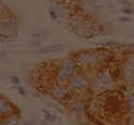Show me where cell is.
Returning a JSON list of instances; mask_svg holds the SVG:
<instances>
[{
  "label": "cell",
  "mask_w": 134,
  "mask_h": 125,
  "mask_svg": "<svg viewBox=\"0 0 134 125\" xmlns=\"http://www.w3.org/2000/svg\"><path fill=\"white\" fill-rule=\"evenodd\" d=\"M32 46H33V47H37V48L42 47V40H38V39H34V40L32 41Z\"/></svg>",
  "instance_id": "26"
},
{
  "label": "cell",
  "mask_w": 134,
  "mask_h": 125,
  "mask_svg": "<svg viewBox=\"0 0 134 125\" xmlns=\"http://www.w3.org/2000/svg\"><path fill=\"white\" fill-rule=\"evenodd\" d=\"M15 106L11 103L10 101L5 96H3L0 93V120L4 118L5 116H10V114H15Z\"/></svg>",
  "instance_id": "9"
},
{
  "label": "cell",
  "mask_w": 134,
  "mask_h": 125,
  "mask_svg": "<svg viewBox=\"0 0 134 125\" xmlns=\"http://www.w3.org/2000/svg\"><path fill=\"white\" fill-rule=\"evenodd\" d=\"M107 7H108V10H111L112 12H116V8L114 7V4H112V3H109V4H107Z\"/></svg>",
  "instance_id": "29"
},
{
  "label": "cell",
  "mask_w": 134,
  "mask_h": 125,
  "mask_svg": "<svg viewBox=\"0 0 134 125\" xmlns=\"http://www.w3.org/2000/svg\"><path fill=\"white\" fill-rule=\"evenodd\" d=\"M126 51L130 52V54H134V43H133V44H129V46H127Z\"/></svg>",
  "instance_id": "28"
},
{
  "label": "cell",
  "mask_w": 134,
  "mask_h": 125,
  "mask_svg": "<svg viewBox=\"0 0 134 125\" xmlns=\"http://www.w3.org/2000/svg\"><path fill=\"white\" fill-rule=\"evenodd\" d=\"M19 21L16 17H7L3 18V22L0 25V43H10L15 39L18 34Z\"/></svg>",
  "instance_id": "6"
},
{
  "label": "cell",
  "mask_w": 134,
  "mask_h": 125,
  "mask_svg": "<svg viewBox=\"0 0 134 125\" xmlns=\"http://www.w3.org/2000/svg\"><path fill=\"white\" fill-rule=\"evenodd\" d=\"M10 81L13 85H21L22 84V78L18 76V74H13V76L10 77Z\"/></svg>",
  "instance_id": "21"
},
{
  "label": "cell",
  "mask_w": 134,
  "mask_h": 125,
  "mask_svg": "<svg viewBox=\"0 0 134 125\" xmlns=\"http://www.w3.org/2000/svg\"><path fill=\"white\" fill-rule=\"evenodd\" d=\"M13 88L19 92L21 96H23V98H27V96H29V92L26 91V88H25V87H23L22 84H21V85H13Z\"/></svg>",
  "instance_id": "19"
},
{
  "label": "cell",
  "mask_w": 134,
  "mask_h": 125,
  "mask_svg": "<svg viewBox=\"0 0 134 125\" xmlns=\"http://www.w3.org/2000/svg\"><path fill=\"white\" fill-rule=\"evenodd\" d=\"M118 4H120L122 7H133V3L130 0H118Z\"/></svg>",
  "instance_id": "25"
},
{
  "label": "cell",
  "mask_w": 134,
  "mask_h": 125,
  "mask_svg": "<svg viewBox=\"0 0 134 125\" xmlns=\"http://www.w3.org/2000/svg\"><path fill=\"white\" fill-rule=\"evenodd\" d=\"M51 36V30L49 29H42L40 32H36V33H32V37L33 39H38V40H42L44 41L45 39Z\"/></svg>",
  "instance_id": "16"
},
{
  "label": "cell",
  "mask_w": 134,
  "mask_h": 125,
  "mask_svg": "<svg viewBox=\"0 0 134 125\" xmlns=\"http://www.w3.org/2000/svg\"><path fill=\"white\" fill-rule=\"evenodd\" d=\"M48 15H49V19L52 22H58L59 21V15H58L56 10H55L53 7H49V10H48Z\"/></svg>",
  "instance_id": "20"
},
{
  "label": "cell",
  "mask_w": 134,
  "mask_h": 125,
  "mask_svg": "<svg viewBox=\"0 0 134 125\" xmlns=\"http://www.w3.org/2000/svg\"><path fill=\"white\" fill-rule=\"evenodd\" d=\"M7 54H8V49H3V51H0V59H5Z\"/></svg>",
  "instance_id": "27"
},
{
  "label": "cell",
  "mask_w": 134,
  "mask_h": 125,
  "mask_svg": "<svg viewBox=\"0 0 134 125\" xmlns=\"http://www.w3.org/2000/svg\"><path fill=\"white\" fill-rule=\"evenodd\" d=\"M125 102H126V109H127V114H129L130 122L134 125V88L126 92Z\"/></svg>",
  "instance_id": "10"
},
{
  "label": "cell",
  "mask_w": 134,
  "mask_h": 125,
  "mask_svg": "<svg viewBox=\"0 0 134 125\" xmlns=\"http://www.w3.org/2000/svg\"><path fill=\"white\" fill-rule=\"evenodd\" d=\"M115 85V78L112 77V72L109 67H101L99 72L94 74L90 84V91L96 95L99 93L108 92L114 88Z\"/></svg>",
  "instance_id": "3"
},
{
  "label": "cell",
  "mask_w": 134,
  "mask_h": 125,
  "mask_svg": "<svg viewBox=\"0 0 134 125\" xmlns=\"http://www.w3.org/2000/svg\"><path fill=\"white\" fill-rule=\"evenodd\" d=\"M71 113L75 120H78L80 122H85L88 118V103L83 99H78V101L72 103Z\"/></svg>",
  "instance_id": "8"
},
{
  "label": "cell",
  "mask_w": 134,
  "mask_h": 125,
  "mask_svg": "<svg viewBox=\"0 0 134 125\" xmlns=\"http://www.w3.org/2000/svg\"><path fill=\"white\" fill-rule=\"evenodd\" d=\"M96 46H100L103 48H116L119 47V41L116 40H105V41H100V43H94Z\"/></svg>",
  "instance_id": "17"
},
{
  "label": "cell",
  "mask_w": 134,
  "mask_h": 125,
  "mask_svg": "<svg viewBox=\"0 0 134 125\" xmlns=\"http://www.w3.org/2000/svg\"><path fill=\"white\" fill-rule=\"evenodd\" d=\"M118 21L122 22V23H130V22H133V19H131L129 15H120V17L118 18Z\"/></svg>",
  "instance_id": "24"
},
{
  "label": "cell",
  "mask_w": 134,
  "mask_h": 125,
  "mask_svg": "<svg viewBox=\"0 0 134 125\" xmlns=\"http://www.w3.org/2000/svg\"><path fill=\"white\" fill-rule=\"evenodd\" d=\"M80 70L75 61L71 58H66L59 63L55 73V81L59 84H69V81L74 77V74Z\"/></svg>",
  "instance_id": "4"
},
{
  "label": "cell",
  "mask_w": 134,
  "mask_h": 125,
  "mask_svg": "<svg viewBox=\"0 0 134 125\" xmlns=\"http://www.w3.org/2000/svg\"><path fill=\"white\" fill-rule=\"evenodd\" d=\"M70 30L82 39H93L97 34V25L88 17L77 15L70 21Z\"/></svg>",
  "instance_id": "2"
},
{
  "label": "cell",
  "mask_w": 134,
  "mask_h": 125,
  "mask_svg": "<svg viewBox=\"0 0 134 125\" xmlns=\"http://www.w3.org/2000/svg\"><path fill=\"white\" fill-rule=\"evenodd\" d=\"M49 96L53 99L55 102H59L60 104L63 103H70L72 99H74V92L70 89V87L67 84H59V83H55L49 91Z\"/></svg>",
  "instance_id": "7"
},
{
  "label": "cell",
  "mask_w": 134,
  "mask_h": 125,
  "mask_svg": "<svg viewBox=\"0 0 134 125\" xmlns=\"http://www.w3.org/2000/svg\"><path fill=\"white\" fill-rule=\"evenodd\" d=\"M44 103L47 104L48 109H52V110L56 111V113H59V114H64V110H63L62 106H60V103H56V102H53V101H49V99H44Z\"/></svg>",
  "instance_id": "15"
},
{
  "label": "cell",
  "mask_w": 134,
  "mask_h": 125,
  "mask_svg": "<svg viewBox=\"0 0 134 125\" xmlns=\"http://www.w3.org/2000/svg\"><path fill=\"white\" fill-rule=\"evenodd\" d=\"M64 49L63 44H51V46H42L38 48V54H58Z\"/></svg>",
  "instance_id": "11"
},
{
  "label": "cell",
  "mask_w": 134,
  "mask_h": 125,
  "mask_svg": "<svg viewBox=\"0 0 134 125\" xmlns=\"http://www.w3.org/2000/svg\"><path fill=\"white\" fill-rule=\"evenodd\" d=\"M37 124H38V121H37V118H36L34 116H32L29 120H26V121L22 122V125H37Z\"/></svg>",
  "instance_id": "23"
},
{
  "label": "cell",
  "mask_w": 134,
  "mask_h": 125,
  "mask_svg": "<svg viewBox=\"0 0 134 125\" xmlns=\"http://www.w3.org/2000/svg\"><path fill=\"white\" fill-rule=\"evenodd\" d=\"M27 2H34V0H27Z\"/></svg>",
  "instance_id": "30"
},
{
  "label": "cell",
  "mask_w": 134,
  "mask_h": 125,
  "mask_svg": "<svg viewBox=\"0 0 134 125\" xmlns=\"http://www.w3.org/2000/svg\"><path fill=\"white\" fill-rule=\"evenodd\" d=\"M0 125H19V118L16 114L5 116L4 118L0 120Z\"/></svg>",
  "instance_id": "14"
},
{
  "label": "cell",
  "mask_w": 134,
  "mask_h": 125,
  "mask_svg": "<svg viewBox=\"0 0 134 125\" xmlns=\"http://www.w3.org/2000/svg\"><path fill=\"white\" fill-rule=\"evenodd\" d=\"M120 12H122V14H123V15H133L134 14V7H122L120 8Z\"/></svg>",
  "instance_id": "22"
},
{
  "label": "cell",
  "mask_w": 134,
  "mask_h": 125,
  "mask_svg": "<svg viewBox=\"0 0 134 125\" xmlns=\"http://www.w3.org/2000/svg\"><path fill=\"white\" fill-rule=\"evenodd\" d=\"M53 8L56 10V12H58L59 18H64V17L67 15V11H66V8L63 7L62 4H55V6H53Z\"/></svg>",
  "instance_id": "18"
},
{
  "label": "cell",
  "mask_w": 134,
  "mask_h": 125,
  "mask_svg": "<svg viewBox=\"0 0 134 125\" xmlns=\"http://www.w3.org/2000/svg\"><path fill=\"white\" fill-rule=\"evenodd\" d=\"M90 84H92V78H90L89 73L86 70H78L74 77L69 81L70 89L74 92V95H83L88 91H90Z\"/></svg>",
  "instance_id": "5"
},
{
  "label": "cell",
  "mask_w": 134,
  "mask_h": 125,
  "mask_svg": "<svg viewBox=\"0 0 134 125\" xmlns=\"http://www.w3.org/2000/svg\"><path fill=\"white\" fill-rule=\"evenodd\" d=\"M123 76L127 81V84H129L131 88H134V63L133 62H129V63H127V66L123 70Z\"/></svg>",
  "instance_id": "12"
},
{
  "label": "cell",
  "mask_w": 134,
  "mask_h": 125,
  "mask_svg": "<svg viewBox=\"0 0 134 125\" xmlns=\"http://www.w3.org/2000/svg\"><path fill=\"white\" fill-rule=\"evenodd\" d=\"M41 113H42V116H44V121L49 122V124L60 122V121H62V118H60L58 114L52 113V111H51V110H48V109H41Z\"/></svg>",
  "instance_id": "13"
},
{
  "label": "cell",
  "mask_w": 134,
  "mask_h": 125,
  "mask_svg": "<svg viewBox=\"0 0 134 125\" xmlns=\"http://www.w3.org/2000/svg\"><path fill=\"white\" fill-rule=\"evenodd\" d=\"M112 54L108 48H92V49H82V51H77L72 55V59L75 61V63L80 70H92L97 67L101 62L108 61L111 58Z\"/></svg>",
  "instance_id": "1"
}]
</instances>
